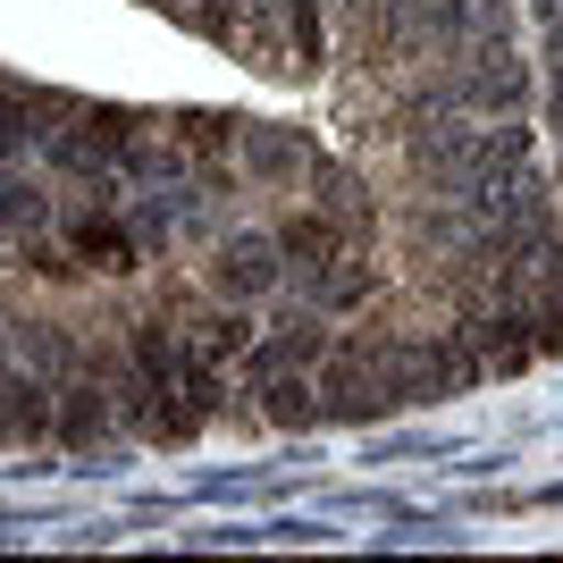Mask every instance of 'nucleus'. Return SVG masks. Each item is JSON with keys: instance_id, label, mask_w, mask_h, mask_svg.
<instances>
[{"instance_id": "obj_1", "label": "nucleus", "mask_w": 563, "mask_h": 563, "mask_svg": "<svg viewBox=\"0 0 563 563\" xmlns=\"http://www.w3.org/2000/svg\"><path fill=\"white\" fill-rule=\"evenodd\" d=\"M378 412H404L396 362H387V329L329 336V353H320V421H378Z\"/></svg>"}, {"instance_id": "obj_2", "label": "nucleus", "mask_w": 563, "mask_h": 563, "mask_svg": "<svg viewBox=\"0 0 563 563\" xmlns=\"http://www.w3.org/2000/svg\"><path fill=\"white\" fill-rule=\"evenodd\" d=\"M278 286H286L278 235H228L211 253V295H228V303H261V295H278Z\"/></svg>"}, {"instance_id": "obj_3", "label": "nucleus", "mask_w": 563, "mask_h": 563, "mask_svg": "<svg viewBox=\"0 0 563 563\" xmlns=\"http://www.w3.org/2000/svg\"><path fill=\"white\" fill-rule=\"evenodd\" d=\"M177 329H186V345L211 362V371H244V353H253V320H244V303H186L177 311Z\"/></svg>"}, {"instance_id": "obj_4", "label": "nucleus", "mask_w": 563, "mask_h": 563, "mask_svg": "<svg viewBox=\"0 0 563 563\" xmlns=\"http://www.w3.org/2000/svg\"><path fill=\"white\" fill-rule=\"evenodd\" d=\"M235 161L253 168V177H278V186L320 177V152L303 135H286V126H235Z\"/></svg>"}, {"instance_id": "obj_5", "label": "nucleus", "mask_w": 563, "mask_h": 563, "mask_svg": "<svg viewBox=\"0 0 563 563\" xmlns=\"http://www.w3.org/2000/svg\"><path fill=\"white\" fill-rule=\"evenodd\" d=\"M295 295H303V303L320 311V320H329V311H362V303L378 295V261H371V253H345L336 269H320V278H311V286H295Z\"/></svg>"}, {"instance_id": "obj_6", "label": "nucleus", "mask_w": 563, "mask_h": 563, "mask_svg": "<svg viewBox=\"0 0 563 563\" xmlns=\"http://www.w3.org/2000/svg\"><path fill=\"white\" fill-rule=\"evenodd\" d=\"M76 253H85V261H101V269H135V244H126V235H118L110 219H101V228L85 219V228H76Z\"/></svg>"}, {"instance_id": "obj_7", "label": "nucleus", "mask_w": 563, "mask_h": 563, "mask_svg": "<svg viewBox=\"0 0 563 563\" xmlns=\"http://www.w3.org/2000/svg\"><path fill=\"white\" fill-rule=\"evenodd\" d=\"M547 118H555V126H563V59H555V68H547Z\"/></svg>"}, {"instance_id": "obj_8", "label": "nucleus", "mask_w": 563, "mask_h": 563, "mask_svg": "<svg viewBox=\"0 0 563 563\" xmlns=\"http://www.w3.org/2000/svg\"><path fill=\"white\" fill-rule=\"evenodd\" d=\"M161 9H168V0H161Z\"/></svg>"}]
</instances>
